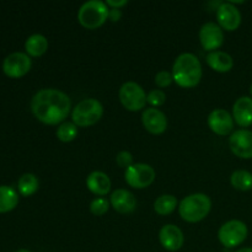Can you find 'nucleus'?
<instances>
[{"label": "nucleus", "mask_w": 252, "mask_h": 252, "mask_svg": "<svg viewBox=\"0 0 252 252\" xmlns=\"http://www.w3.org/2000/svg\"><path fill=\"white\" fill-rule=\"evenodd\" d=\"M249 229L244 221L233 219L220 226L218 231V239L226 249H234L241 245L248 239Z\"/></svg>", "instance_id": "423d86ee"}, {"label": "nucleus", "mask_w": 252, "mask_h": 252, "mask_svg": "<svg viewBox=\"0 0 252 252\" xmlns=\"http://www.w3.org/2000/svg\"><path fill=\"white\" fill-rule=\"evenodd\" d=\"M19 194L9 186H0V213H7L16 208Z\"/></svg>", "instance_id": "412c9836"}, {"label": "nucleus", "mask_w": 252, "mask_h": 252, "mask_svg": "<svg viewBox=\"0 0 252 252\" xmlns=\"http://www.w3.org/2000/svg\"><path fill=\"white\" fill-rule=\"evenodd\" d=\"M199 42L204 51H217L224 43L223 29L216 22H206L199 30Z\"/></svg>", "instance_id": "9d476101"}, {"label": "nucleus", "mask_w": 252, "mask_h": 252, "mask_svg": "<svg viewBox=\"0 0 252 252\" xmlns=\"http://www.w3.org/2000/svg\"><path fill=\"white\" fill-rule=\"evenodd\" d=\"M57 138L63 143H70L78 135V127L73 122H63L57 129Z\"/></svg>", "instance_id": "393cba45"}, {"label": "nucleus", "mask_w": 252, "mask_h": 252, "mask_svg": "<svg viewBox=\"0 0 252 252\" xmlns=\"http://www.w3.org/2000/svg\"><path fill=\"white\" fill-rule=\"evenodd\" d=\"M209 129L217 135H229L234 129V118L230 113L223 108H216L208 116Z\"/></svg>", "instance_id": "ddd939ff"}, {"label": "nucleus", "mask_w": 252, "mask_h": 252, "mask_svg": "<svg viewBox=\"0 0 252 252\" xmlns=\"http://www.w3.org/2000/svg\"><path fill=\"white\" fill-rule=\"evenodd\" d=\"M171 74L180 88L192 89L201 83L203 70L201 62L194 54L182 53L175 59Z\"/></svg>", "instance_id": "f03ea898"}, {"label": "nucleus", "mask_w": 252, "mask_h": 252, "mask_svg": "<svg viewBox=\"0 0 252 252\" xmlns=\"http://www.w3.org/2000/svg\"><path fill=\"white\" fill-rule=\"evenodd\" d=\"M17 187H19V192L21 196L30 197L36 193L37 189H38V179L33 174H24L20 177Z\"/></svg>", "instance_id": "b1692460"}, {"label": "nucleus", "mask_w": 252, "mask_h": 252, "mask_svg": "<svg viewBox=\"0 0 252 252\" xmlns=\"http://www.w3.org/2000/svg\"><path fill=\"white\" fill-rule=\"evenodd\" d=\"M234 122L240 127L246 128L252 125V97L241 96L233 106Z\"/></svg>", "instance_id": "f3484780"}, {"label": "nucleus", "mask_w": 252, "mask_h": 252, "mask_svg": "<svg viewBox=\"0 0 252 252\" xmlns=\"http://www.w3.org/2000/svg\"><path fill=\"white\" fill-rule=\"evenodd\" d=\"M142 122L150 134L159 135L167 129L166 116L158 108H145L142 113Z\"/></svg>", "instance_id": "2eb2a0df"}, {"label": "nucleus", "mask_w": 252, "mask_h": 252, "mask_svg": "<svg viewBox=\"0 0 252 252\" xmlns=\"http://www.w3.org/2000/svg\"><path fill=\"white\" fill-rule=\"evenodd\" d=\"M103 116V106L96 98H84L71 111V120L76 127H91Z\"/></svg>", "instance_id": "39448f33"}, {"label": "nucleus", "mask_w": 252, "mask_h": 252, "mask_svg": "<svg viewBox=\"0 0 252 252\" xmlns=\"http://www.w3.org/2000/svg\"><path fill=\"white\" fill-rule=\"evenodd\" d=\"M155 170L150 165L144 162H137L128 167L125 171V180L127 185L132 189H143L149 187L154 182Z\"/></svg>", "instance_id": "6e6552de"}, {"label": "nucleus", "mask_w": 252, "mask_h": 252, "mask_svg": "<svg viewBox=\"0 0 252 252\" xmlns=\"http://www.w3.org/2000/svg\"><path fill=\"white\" fill-rule=\"evenodd\" d=\"M166 101V94L161 89H155L152 90L147 95V103H149L153 108H157L162 106Z\"/></svg>", "instance_id": "bb28decb"}, {"label": "nucleus", "mask_w": 252, "mask_h": 252, "mask_svg": "<svg viewBox=\"0 0 252 252\" xmlns=\"http://www.w3.org/2000/svg\"><path fill=\"white\" fill-rule=\"evenodd\" d=\"M15 252H31V251L26 250V249H21V250H17V251H15Z\"/></svg>", "instance_id": "473e14b6"}, {"label": "nucleus", "mask_w": 252, "mask_h": 252, "mask_svg": "<svg viewBox=\"0 0 252 252\" xmlns=\"http://www.w3.org/2000/svg\"><path fill=\"white\" fill-rule=\"evenodd\" d=\"M25 49H26V54L29 57L38 58V57L43 56L48 49V39L43 34H32L25 42Z\"/></svg>", "instance_id": "aec40b11"}, {"label": "nucleus", "mask_w": 252, "mask_h": 252, "mask_svg": "<svg viewBox=\"0 0 252 252\" xmlns=\"http://www.w3.org/2000/svg\"><path fill=\"white\" fill-rule=\"evenodd\" d=\"M110 201H107L103 197H98V198H95L94 201H91L90 212L94 216L102 217L107 213L108 209H110Z\"/></svg>", "instance_id": "a878e982"}, {"label": "nucleus", "mask_w": 252, "mask_h": 252, "mask_svg": "<svg viewBox=\"0 0 252 252\" xmlns=\"http://www.w3.org/2000/svg\"><path fill=\"white\" fill-rule=\"evenodd\" d=\"M229 147L235 157L241 159H252V132L248 129H239L231 133L229 138Z\"/></svg>", "instance_id": "9b49d317"}, {"label": "nucleus", "mask_w": 252, "mask_h": 252, "mask_svg": "<svg viewBox=\"0 0 252 252\" xmlns=\"http://www.w3.org/2000/svg\"><path fill=\"white\" fill-rule=\"evenodd\" d=\"M110 7L101 0H90L80 6L78 11V21L84 29L96 30L108 20Z\"/></svg>", "instance_id": "20e7f679"}, {"label": "nucleus", "mask_w": 252, "mask_h": 252, "mask_svg": "<svg viewBox=\"0 0 252 252\" xmlns=\"http://www.w3.org/2000/svg\"><path fill=\"white\" fill-rule=\"evenodd\" d=\"M123 107L130 112H138L147 105V94L139 84L134 81H127L123 84L118 93Z\"/></svg>", "instance_id": "0eeeda50"}, {"label": "nucleus", "mask_w": 252, "mask_h": 252, "mask_svg": "<svg viewBox=\"0 0 252 252\" xmlns=\"http://www.w3.org/2000/svg\"><path fill=\"white\" fill-rule=\"evenodd\" d=\"M128 4L127 0H120V1H116V0H107L106 5H107L110 9H122L123 6Z\"/></svg>", "instance_id": "7c9ffc66"}, {"label": "nucleus", "mask_w": 252, "mask_h": 252, "mask_svg": "<svg viewBox=\"0 0 252 252\" xmlns=\"http://www.w3.org/2000/svg\"><path fill=\"white\" fill-rule=\"evenodd\" d=\"M177 198L174 194H161L154 202V211L159 216H169L176 209Z\"/></svg>", "instance_id": "4be33fe9"}, {"label": "nucleus", "mask_w": 252, "mask_h": 252, "mask_svg": "<svg viewBox=\"0 0 252 252\" xmlns=\"http://www.w3.org/2000/svg\"><path fill=\"white\" fill-rule=\"evenodd\" d=\"M230 184L238 191H250L252 189V174L246 170H236L231 174Z\"/></svg>", "instance_id": "5701e85b"}, {"label": "nucleus", "mask_w": 252, "mask_h": 252, "mask_svg": "<svg viewBox=\"0 0 252 252\" xmlns=\"http://www.w3.org/2000/svg\"><path fill=\"white\" fill-rule=\"evenodd\" d=\"M155 84H157L158 88L165 89L167 86L171 85V83L174 81V78H172V74L169 73L166 70H161L155 75Z\"/></svg>", "instance_id": "cd10ccee"}, {"label": "nucleus", "mask_w": 252, "mask_h": 252, "mask_svg": "<svg viewBox=\"0 0 252 252\" xmlns=\"http://www.w3.org/2000/svg\"><path fill=\"white\" fill-rule=\"evenodd\" d=\"M206 62L209 68L217 73H228L234 66L233 57L223 51H214L208 53Z\"/></svg>", "instance_id": "6ab92c4d"}, {"label": "nucleus", "mask_w": 252, "mask_h": 252, "mask_svg": "<svg viewBox=\"0 0 252 252\" xmlns=\"http://www.w3.org/2000/svg\"><path fill=\"white\" fill-rule=\"evenodd\" d=\"M32 65L31 58L26 53L15 52L7 56L2 63L5 75L11 79H19L26 75Z\"/></svg>", "instance_id": "1a4fd4ad"}, {"label": "nucleus", "mask_w": 252, "mask_h": 252, "mask_svg": "<svg viewBox=\"0 0 252 252\" xmlns=\"http://www.w3.org/2000/svg\"><path fill=\"white\" fill-rule=\"evenodd\" d=\"M235 252H252V248H244V249H240V250H238Z\"/></svg>", "instance_id": "2f4dec72"}, {"label": "nucleus", "mask_w": 252, "mask_h": 252, "mask_svg": "<svg viewBox=\"0 0 252 252\" xmlns=\"http://www.w3.org/2000/svg\"><path fill=\"white\" fill-rule=\"evenodd\" d=\"M217 20L218 25L223 30L233 32L241 25V14L238 7L231 2H221L217 9Z\"/></svg>", "instance_id": "f8f14e48"}, {"label": "nucleus", "mask_w": 252, "mask_h": 252, "mask_svg": "<svg viewBox=\"0 0 252 252\" xmlns=\"http://www.w3.org/2000/svg\"><path fill=\"white\" fill-rule=\"evenodd\" d=\"M159 241L166 251H179L185 244V236L181 229L174 224H166L159 231Z\"/></svg>", "instance_id": "4468645a"}, {"label": "nucleus", "mask_w": 252, "mask_h": 252, "mask_svg": "<svg viewBox=\"0 0 252 252\" xmlns=\"http://www.w3.org/2000/svg\"><path fill=\"white\" fill-rule=\"evenodd\" d=\"M111 180L107 174L102 171H93L86 177V187L91 193L96 196L103 197L110 193L111 191Z\"/></svg>", "instance_id": "a211bd4d"}, {"label": "nucleus", "mask_w": 252, "mask_h": 252, "mask_svg": "<svg viewBox=\"0 0 252 252\" xmlns=\"http://www.w3.org/2000/svg\"><path fill=\"white\" fill-rule=\"evenodd\" d=\"M71 110V102L65 93L57 89H42L31 100V111L34 117L47 126L65 122Z\"/></svg>", "instance_id": "f257e3e1"}, {"label": "nucleus", "mask_w": 252, "mask_h": 252, "mask_svg": "<svg viewBox=\"0 0 252 252\" xmlns=\"http://www.w3.org/2000/svg\"><path fill=\"white\" fill-rule=\"evenodd\" d=\"M121 17H122V10L121 9H110L108 11V20L112 22L120 21Z\"/></svg>", "instance_id": "c756f323"}, {"label": "nucleus", "mask_w": 252, "mask_h": 252, "mask_svg": "<svg viewBox=\"0 0 252 252\" xmlns=\"http://www.w3.org/2000/svg\"><path fill=\"white\" fill-rule=\"evenodd\" d=\"M212 201L207 194L193 193L185 197L179 204V214L187 223H198L208 217Z\"/></svg>", "instance_id": "7ed1b4c3"}, {"label": "nucleus", "mask_w": 252, "mask_h": 252, "mask_svg": "<svg viewBox=\"0 0 252 252\" xmlns=\"http://www.w3.org/2000/svg\"><path fill=\"white\" fill-rule=\"evenodd\" d=\"M250 94H251V97H252V84H251V86H250Z\"/></svg>", "instance_id": "72a5a7b5"}, {"label": "nucleus", "mask_w": 252, "mask_h": 252, "mask_svg": "<svg viewBox=\"0 0 252 252\" xmlns=\"http://www.w3.org/2000/svg\"><path fill=\"white\" fill-rule=\"evenodd\" d=\"M116 162H117L118 166L125 170H127L128 167L134 164L133 162V155L129 152H127V150H122V152H120L116 155Z\"/></svg>", "instance_id": "c85d7f7f"}, {"label": "nucleus", "mask_w": 252, "mask_h": 252, "mask_svg": "<svg viewBox=\"0 0 252 252\" xmlns=\"http://www.w3.org/2000/svg\"><path fill=\"white\" fill-rule=\"evenodd\" d=\"M110 204L117 213L129 214L137 208V199L128 189H118L111 193Z\"/></svg>", "instance_id": "dca6fc26"}]
</instances>
